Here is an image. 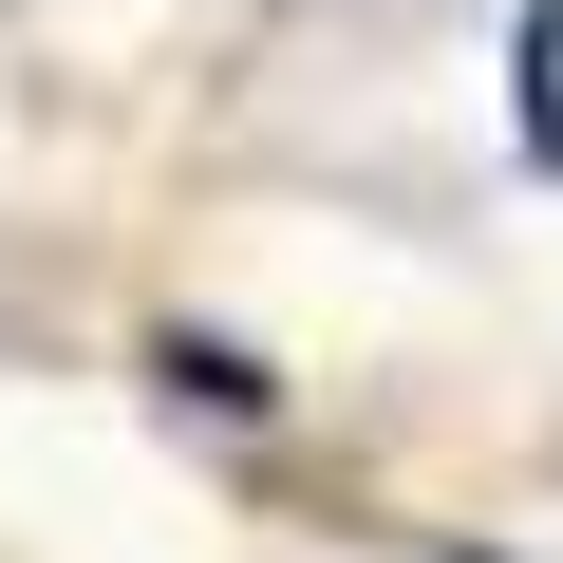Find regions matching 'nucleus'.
<instances>
[{"label": "nucleus", "mask_w": 563, "mask_h": 563, "mask_svg": "<svg viewBox=\"0 0 563 563\" xmlns=\"http://www.w3.org/2000/svg\"><path fill=\"white\" fill-rule=\"evenodd\" d=\"M507 95H526V151L563 169V0H544V20H526V57H507Z\"/></svg>", "instance_id": "obj_1"}]
</instances>
